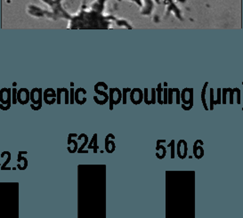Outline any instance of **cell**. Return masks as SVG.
I'll return each mask as SVG.
<instances>
[{"mask_svg":"<svg viewBox=\"0 0 243 218\" xmlns=\"http://www.w3.org/2000/svg\"><path fill=\"white\" fill-rule=\"evenodd\" d=\"M27 152L26 151H20L19 154H18V158H17V161L20 162V164L17 165V167L20 169V170H25L28 167V160L25 157H23V154H26Z\"/></svg>","mask_w":243,"mask_h":218,"instance_id":"obj_5","label":"cell"},{"mask_svg":"<svg viewBox=\"0 0 243 218\" xmlns=\"http://www.w3.org/2000/svg\"><path fill=\"white\" fill-rule=\"evenodd\" d=\"M31 100L34 103H40V93H39V90L35 89L32 91Z\"/></svg>","mask_w":243,"mask_h":218,"instance_id":"obj_10","label":"cell"},{"mask_svg":"<svg viewBox=\"0 0 243 218\" xmlns=\"http://www.w3.org/2000/svg\"><path fill=\"white\" fill-rule=\"evenodd\" d=\"M88 149L94 150V153H97L98 151V143H97V134H94V137L92 138L91 142L88 145Z\"/></svg>","mask_w":243,"mask_h":218,"instance_id":"obj_9","label":"cell"},{"mask_svg":"<svg viewBox=\"0 0 243 218\" xmlns=\"http://www.w3.org/2000/svg\"><path fill=\"white\" fill-rule=\"evenodd\" d=\"M0 168H1V163H0Z\"/></svg>","mask_w":243,"mask_h":218,"instance_id":"obj_13","label":"cell"},{"mask_svg":"<svg viewBox=\"0 0 243 218\" xmlns=\"http://www.w3.org/2000/svg\"><path fill=\"white\" fill-rule=\"evenodd\" d=\"M176 153L180 159H184L188 155V144L185 140H180L176 146Z\"/></svg>","mask_w":243,"mask_h":218,"instance_id":"obj_1","label":"cell"},{"mask_svg":"<svg viewBox=\"0 0 243 218\" xmlns=\"http://www.w3.org/2000/svg\"><path fill=\"white\" fill-rule=\"evenodd\" d=\"M18 101L21 103L25 104L29 101V93L25 89H22L18 93Z\"/></svg>","mask_w":243,"mask_h":218,"instance_id":"obj_8","label":"cell"},{"mask_svg":"<svg viewBox=\"0 0 243 218\" xmlns=\"http://www.w3.org/2000/svg\"><path fill=\"white\" fill-rule=\"evenodd\" d=\"M156 150H161V152H162V158H164L165 157H166V155H167V150H166V147H164L163 145H157V147H156Z\"/></svg>","mask_w":243,"mask_h":218,"instance_id":"obj_12","label":"cell"},{"mask_svg":"<svg viewBox=\"0 0 243 218\" xmlns=\"http://www.w3.org/2000/svg\"><path fill=\"white\" fill-rule=\"evenodd\" d=\"M113 136L112 134H109L106 138H105V150L108 152V153H112L114 152L115 149H116V145H115V142H113V139L110 140V138Z\"/></svg>","mask_w":243,"mask_h":218,"instance_id":"obj_3","label":"cell"},{"mask_svg":"<svg viewBox=\"0 0 243 218\" xmlns=\"http://www.w3.org/2000/svg\"><path fill=\"white\" fill-rule=\"evenodd\" d=\"M167 147L171 148V157H170V158H171L172 159H174V158H175V140L171 141V142H170Z\"/></svg>","mask_w":243,"mask_h":218,"instance_id":"obj_11","label":"cell"},{"mask_svg":"<svg viewBox=\"0 0 243 218\" xmlns=\"http://www.w3.org/2000/svg\"><path fill=\"white\" fill-rule=\"evenodd\" d=\"M0 158H1V155H0Z\"/></svg>","mask_w":243,"mask_h":218,"instance_id":"obj_14","label":"cell"},{"mask_svg":"<svg viewBox=\"0 0 243 218\" xmlns=\"http://www.w3.org/2000/svg\"><path fill=\"white\" fill-rule=\"evenodd\" d=\"M110 109H112V104L115 103L117 104L120 101V93L118 92V90L115 89V90H111L110 91Z\"/></svg>","mask_w":243,"mask_h":218,"instance_id":"obj_6","label":"cell"},{"mask_svg":"<svg viewBox=\"0 0 243 218\" xmlns=\"http://www.w3.org/2000/svg\"><path fill=\"white\" fill-rule=\"evenodd\" d=\"M75 136H77L76 134H71L69 135V138H68L69 147L67 150L70 153H75L76 151H78V142H77V141L72 140V137H75Z\"/></svg>","mask_w":243,"mask_h":218,"instance_id":"obj_4","label":"cell"},{"mask_svg":"<svg viewBox=\"0 0 243 218\" xmlns=\"http://www.w3.org/2000/svg\"><path fill=\"white\" fill-rule=\"evenodd\" d=\"M142 94L141 93V91L140 90H134L133 93L131 94V100L133 101L134 104H138L140 103L142 101Z\"/></svg>","mask_w":243,"mask_h":218,"instance_id":"obj_7","label":"cell"},{"mask_svg":"<svg viewBox=\"0 0 243 218\" xmlns=\"http://www.w3.org/2000/svg\"><path fill=\"white\" fill-rule=\"evenodd\" d=\"M204 142L202 140H197L195 141L194 144H193V155L197 159H200L202 158L204 156V149H203Z\"/></svg>","mask_w":243,"mask_h":218,"instance_id":"obj_2","label":"cell"}]
</instances>
